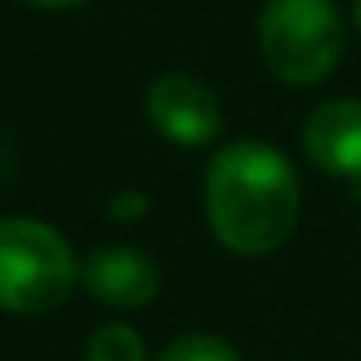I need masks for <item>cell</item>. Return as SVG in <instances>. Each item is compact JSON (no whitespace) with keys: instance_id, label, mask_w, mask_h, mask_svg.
Returning <instances> with one entry per match:
<instances>
[{"instance_id":"8992f818","label":"cell","mask_w":361,"mask_h":361,"mask_svg":"<svg viewBox=\"0 0 361 361\" xmlns=\"http://www.w3.org/2000/svg\"><path fill=\"white\" fill-rule=\"evenodd\" d=\"M81 281L102 306L119 310H140L161 293L157 264L136 247H98L81 268Z\"/></svg>"},{"instance_id":"ba28073f","label":"cell","mask_w":361,"mask_h":361,"mask_svg":"<svg viewBox=\"0 0 361 361\" xmlns=\"http://www.w3.org/2000/svg\"><path fill=\"white\" fill-rule=\"evenodd\" d=\"M157 361H238V353H234V344H226L221 336L196 331V336H178L174 344H166Z\"/></svg>"},{"instance_id":"6da1fadb","label":"cell","mask_w":361,"mask_h":361,"mask_svg":"<svg viewBox=\"0 0 361 361\" xmlns=\"http://www.w3.org/2000/svg\"><path fill=\"white\" fill-rule=\"evenodd\" d=\"M204 209L226 251L268 255L293 234L302 188L285 153L264 140H234L209 161Z\"/></svg>"},{"instance_id":"8fae6325","label":"cell","mask_w":361,"mask_h":361,"mask_svg":"<svg viewBox=\"0 0 361 361\" xmlns=\"http://www.w3.org/2000/svg\"><path fill=\"white\" fill-rule=\"evenodd\" d=\"M30 5H39V9H77L85 0H30Z\"/></svg>"},{"instance_id":"30bf717a","label":"cell","mask_w":361,"mask_h":361,"mask_svg":"<svg viewBox=\"0 0 361 361\" xmlns=\"http://www.w3.org/2000/svg\"><path fill=\"white\" fill-rule=\"evenodd\" d=\"M13 166H18V145L9 140V132H0V188L13 178Z\"/></svg>"},{"instance_id":"9c48e42d","label":"cell","mask_w":361,"mask_h":361,"mask_svg":"<svg viewBox=\"0 0 361 361\" xmlns=\"http://www.w3.org/2000/svg\"><path fill=\"white\" fill-rule=\"evenodd\" d=\"M149 213V200L140 196V192H119L115 200H111V217L115 221H136V217H145Z\"/></svg>"},{"instance_id":"5b68a950","label":"cell","mask_w":361,"mask_h":361,"mask_svg":"<svg viewBox=\"0 0 361 361\" xmlns=\"http://www.w3.org/2000/svg\"><path fill=\"white\" fill-rule=\"evenodd\" d=\"M306 157L336 178H361V98H331L306 115Z\"/></svg>"},{"instance_id":"7a4b0ae2","label":"cell","mask_w":361,"mask_h":361,"mask_svg":"<svg viewBox=\"0 0 361 361\" xmlns=\"http://www.w3.org/2000/svg\"><path fill=\"white\" fill-rule=\"evenodd\" d=\"M77 276V255L51 226L30 217L0 221V310L47 314L64 306Z\"/></svg>"},{"instance_id":"52a82bcc","label":"cell","mask_w":361,"mask_h":361,"mask_svg":"<svg viewBox=\"0 0 361 361\" xmlns=\"http://www.w3.org/2000/svg\"><path fill=\"white\" fill-rule=\"evenodd\" d=\"M85 361H145V340L123 323H106L90 336Z\"/></svg>"},{"instance_id":"277c9868","label":"cell","mask_w":361,"mask_h":361,"mask_svg":"<svg viewBox=\"0 0 361 361\" xmlns=\"http://www.w3.org/2000/svg\"><path fill=\"white\" fill-rule=\"evenodd\" d=\"M145 111H149V123L174 145L200 149L221 136L217 94L188 73H161L145 94Z\"/></svg>"},{"instance_id":"7c38bea8","label":"cell","mask_w":361,"mask_h":361,"mask_svg":"<svg viewBox=\"0 0 361 361\" xmlns=\"http://www.w3.org/2000/svg\"><path fill=\"white\" fill-rule=\"evenodd\" d=\"M357 26H361V0H357Z\"/></svg>"},{"instance_id":"3957f363","label":"cell","mask_w":361,"mask_h":361,"mask_svg":"<svg viewBox=\"0 0 361 361\" xmlns=\"http://www.w3.org/2000/svg\"><path fill=\"white\" fill-rule=\"evenodd\" d=\"M259 51L285 85H319L344 56V18L331 0H268Z\"/></svg>"}]
</instances>
